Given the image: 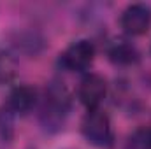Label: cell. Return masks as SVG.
<instances>
[{
	"mask_svg": "<svg viewBox=\"0 0 151 149\" xmlns=\"http://www.w3.org/2000/svg\"><path fill=\"white\" fill-rule=\"evenodd\" d=\"M83 137L95 148H111L114 140L111 117L102 109L88 111L81 123Z\"/></svg>",
	"mask_w": 151,
	"mask_h": 149,
	"instance_id": "6da1fadb",
	"label": "cell"
},
{
	"mask_svg": "<svg viewBox=\"0 0 151 149\" xmlns=\"http://www.w3.org/2000/svg\"><path fill=\"white\" fill-rule=\"evenodd\" d=\"M70 107V95L67 88L60 82H51L46 90V104L42 111V119L46 126H60L67 111Z\"/></svg>",
	"mask_w": 151,
	"mask_h": 149,
	"instance_id": "7a4b0ae2",
	"label": "cell"
},
{
	"mask_svg": "<svg viewBox=\"0 0 151 149\" xmlns=\"http://www.w3.org/2000/svg\"><path fill=\"white\" fill-rule=\"evenodd\" d=\"M95 58V46L88 39H79L72 42L62 54L60 65L70 72H84Z\"/></svg>",
	"mask_w": 151,
	"mask_h": 149,
	"instance_id": "3957f363",
	"label": "cell"
},
{
	"mask_svg": "<svg viewBox=\"0 0 151 149\" xmlns=\"http://www.w3.org/2000/svg\"><path fill=\"white\" fill-rule=\"evenodd\" d=\"M119 25L123 32L132 37L148 34L151 28V7L146 4H130L121 12Z\"/></svg>",
	"mask_w": 151,
	"mask_h": 149,
	"instance_id": "277c9868",
	"label": "cell"
},
{
	"mask_svg": "<svg viewBox=\"0 0 151 149\" xmlns=\"http://www.w3.org/2000/svg\"><path fill=\"white\" fill-rule=\"evenodd\" d=\"M106 95H107V82L99 74H88L79 84L77 97L88 111L99 109V105L104 102Z\"/></svg>",
	"mask_w": 151,
	"mask_h": 149,
	"instance_id": "5b68a950",
	"label": "cell"
},
{
	"mask_svg": "<svg viewBox=\"0 0 151 149\" xmlns=\"http://www.w3.org/2000/svg\"><path fill=\"white\" fill-rule=\"evenodd\" d=\"M37 102V91L34 86H28V84H19L16 88L11 90L9 97H7V109L12 112H18V114H25L28 112Z\"/></svg>",
	"mask_w": 151,
	"mask_h": 149,
	"instance_id": "8992f818",
	"label": "cell"
},
{
	"mask_svg": "<svg viewBox=\"0 0 151 149\" xmlns=\"http://www.w3.org/2000/svg\"><path fill=\"white\" fill-rule=\"evenodd\" d=\"M107 56L116 65H132L139 60V51L132 42L125 39H114L107 44Z\"/></svg>",
	"mask_w": 151,
	"mask_h": 149,
	"instance_id": "52a82bcc",
	"label": "cell"
},
{
	"mask_svg": "<svg viewBox=\"0 0 151 149\" xmlns=\"http://www.w3.org/2000/svg\"><path fill=\"white\" fill-rule=\"evenodd\" d=\"M16 70H18V63H16L14 56L9 51L0 47V84L12 81L16 75Z\"/></svg>",
	"mask_w": 151,
	"mask_h": 149,
	"instance_id": "ba28073f",
	"label": "cell"
},
{
	"mask_svg": "<svg viewBox=\"0 0 151 149\" xmlns=\"http://www.w3.org/2000/svg\"><path fill=\"white\" fill-rule=\"evenodd\" d=\"M125 149H151V126L135 130L130 135Z\"/></svg>",
	"mask_w": 151,
	"mask_h": 149,
	"instance_id": "9c48e42d",
	"label": "cell"
},
{
	"mask_svg": "<svg viewBox=\"0 0 151 149\" xmlns=\"http://www.w3.org/2000/svg\"><path fill=\"white\" fill-rule=\"evenodd\" d=\"M14 135V123H12V112L7 107L0 111V139L4 142H11Z\"/></svg>",
	"mask_w": 151,
	"mask_h": 149,
	"instance_id": "30bf717a",
	"label": "cell"
}]
</instances>
